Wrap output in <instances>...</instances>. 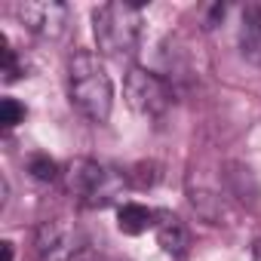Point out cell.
I'll list each match as a JSON object with an SVG mask.
<instances>
[{"label":"cell","mask_w":261,"mask_h":261,"mask_svg":"<svg viewBox=\"0 0 261 261\" xmlns=\"http://www.w3.org/2000/svg\"><path fill=\"white\" fill-rule=\"evenodd\" d=\"M0 56H4V80H7V83L19 80V77L25 74V68H22V62H19L16 49L10 46V40H7V37H0Z\"/></svg>","instance_id":"cell-10"},{"label":"cell","mask_w":261,"mask_h":261,"mask_svg":"<svg viewBox=\"0 0 261 261\" xmlns=\"http://www.w3.org/2000/svg\"><path fill=\"white\" fill-rule=\"evenodd\" d=\"M28 172H31L37 181H56V178H59V166H56V160H49V157H43V154L31 157Z\"/></svg>","instance_id":"cell-12"},{"label":"cell","mask_w":261,"mask_h":261,"mask_svg":"<svg viewBox=\"0 0 261 261\" xmlns=\"http://www.w3.org/2000/svg\"><path fill=\"white\" fill-rule=\"evenodd\" d=\"M0 249H4V261H13L16 249H13V243H10V240H4V243H0Z\"/></svg>","instance_id":"cell-13"},{"label":"cell","mask_w":261,"mask_h":261,"mask_svg":"<svg viewBox=\"0 0 261 261\" xmlns=\"http://www.w3.org/2000/svg\"><path fill=\"white\" fill-rule=\"evenodd\" d=\"M142 4H126V0H114V4H101L92 13V34L98 43V53L111 59H126L139 49L142 40Z\"/></svg>","instance_id":"cell-2"},{"label":"cell","mask_w":261,"mask_h":261,"mask_svg":"<svg viewBox=\"0 0 261 261\" xmlns=\"http://www.w3.org/2000/svg\"><path fill=\"white\" fill-rule=\"evenodd\" d=\"M68 95L71 105L89 120L105 123L114 108V83L101 59L89 49H77L68 62Z\"/></svg>","instance_id":"cell-1"},{"label":"cell","mask_w":261,"mask_h":261,"mask_svg":"<svg viewBox=\"0 0 261 261\" xmlns=\"http://www.w3.org/2000/svg\"><path fill=\"white\" fill-rule=\"evenodd\" d=\"M126 185H129L126 172H120L117 166L98 163V160L80 157V160H74L65 169V191L83 209H105V206H111L123 194Z\"/></svg>","instance_id":"cell-3"},{"label":"cell","mask_w":261,"mask_h":261,"mask_svg":"<svg viewBox=\"0 0 261 261\" xmlns=\"http://www.w3.org/2000/svg\"><path fill=\"white\" fill-rule=\"evenodd\" d=\"M240 53L261 68V7H246L240 22Z\"/></svg>","instance_id":"cell-9"},{"label":"cell","mask_w":261,"mask_h":261,"mask_svg":"<svg viewBox=\"0 0 261 261\" xmlns=\"http://www.w3.org/2000/svg\"><path fill=\"white\" fill-rule=\"evenodd\" d=\"M37 261H89L92 249L83 230L68 218H46L34 237Z\"/></svg>","instance_id":"cell-4"},{"label":"cell","mask_w":261,"mask_h":261,"mask_svg":"<svg viewBox=\"0 0 261 261\" xmlns=\"http://www.w3.org/2000/svg\"><path fill=\"white\" fill-rule=\"evenodd\" d=\"M157 215H160V209H151L142 203H123L117 209V227L126 237H139V233L157 227Z\"/></svg>","instance_id":"cell-7"},{"label":"cell","mask_w":261,"mask_h":261,"mask_svg":"<svg viewBox=\"0 0 261 261\" xmlns=\"http://www.w3.org/2000/svg\"><path fill=\"white\" fill-rule=\"evenodd\" d=\"M252 261H261V240H258L255 249H252Z\"/></svg>","instance_id":"cell-14"},{"label":"cell","mask_w":261,"mask_h":261,"mask_svg":"<svg viewBox=\"0 0 261 261\" xmlns=\"http://www.w3.org/2000/svg\"><path fill=\"white\" fill-rule=\"evenodd\" d=\"M157 240H160V246L169 252V255H175V258H181L185 255V249H188V227H185V221L178 218V215H172V212H166V209H160V215H157Z\"/></svg>","instance_id":"cell-8"},{"label":"cell","mask_w":261,"mask_h":261,"mask_svg":"<svg viewBox=\"0 0 261 261\" xmlns=\"http://www.w3.org/2000/svg\"><path fill=\"white\" fill-rule=\"evenodd\" d=\"M19 22L43 40H59L68 28V7L62 0H28L16 7Z\"/></svg>","instance_id":"cell-6"},{"label":"cell","mask_w":261,"mask_h":261,"mask_svg":"<svg viewBox=\"0 0 261 261\" xmlns=\"http://www.w3.org/2000/svg\"><path fill=\"white\" fill-rule=\"evenodd\" d=\"M22 120H25V105L22 101H16V98L0 101V123H4V129H16Z\"/></svg>","instance_id":"cell-11"},{"label":"cell","mask_w":261,"mask_h":261,"mask_svg":"<svg viewBox=\"0 0 261 261\" xmlns=\"http://www.w3.org/2000/svg\"><path fill=\"white\" fill-rule=\"evenodd\" d=\"M123 95H126V105L133 108L136 114L142 117H160L169 111L172 105V89L169 83L154 74V71H145L139 65H133L126 71V80H123Z\"/></svg>","instance_id":"cell-5"}]
</instances>
